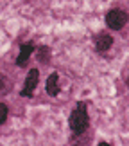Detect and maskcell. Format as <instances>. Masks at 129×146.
<instances>
[{"instance_id":"cell-1","label":"cell","mask_w":129,"mask_h":146,"mask_svg":"<svg viewBox=\"0 0 129 146\" xmlns=\"http://www.w3.org/2000/svg\"><path fill=\"white\" fill-rule=\"evenodd\" d=\"M68 126L74 135H83L90 128V115H88V103L77 101L74 110L68 115Z\"/></svg>"},{"instance_id":"cell-2","label":"cell","mask_w":129,"mask_h":146,"mask_svg":"<svg viewBox=\"0 0 129 146\" xmlns=\"http://www.w3.org/2000/svg\"><path fill=\"white\" fill-rule=\"evenodd\" d=\"M104 22H106V27L111 31H122L126 27V24L129 22V15L126 13L124 9H119V7H113L109 9L104 16Z\"/></svg>"},{"instance_id":"cell-3","label":"cell","mask_w":129,"mask_h":146,"mask_svg":"<svg viewBox=\"0 0 129 146\" xmlns=\"http://www.w3.org/2000/svg\"><path fill=\"white\" fill-rule=\"evenodd\" d=\"M40 83V69H31L25 76V81H24V88L20 90V96L22 98H32L34 96V90Z\"/></svg>"},{"instance_id":"cell-4","label":"cell","mask_w":129,"mask_h":146,"mask_svg":"<svg viewBox=\"0 0 129 146\" xmlns=\"http://www.w3.org/2000/svg\"><path fill=\"white\" fill-rule=\"evenodd\" d=\"M93 49H95V52H99V54H106L108 50L113 47V43H115V38L109 35V33H97V35L93 36Z\"/></svg>"},{"instance_id":"cell-5","label":"cell","mask_w":129,"mask_h":146,"mask_svg":"<svg viewBox=\"0 0 129 146\" xmlns=\"http://www.w3.org/2000/svg\"><path fill=\"white\" fill-rule=\"evenodd\" d=\"M36 45H38V43H34V42H24V43H20V52H18L16 61H14L16 67H20V69L27 67V63H29L32 52L36 50Z\"/></svg>"},{"instance_id":"cell-6","label":"cell","mask_w":129,"mask_h":146,"mask_svg":"<svg viewBox=\"0 0 129 146\" xmlns=\"http://www.w3.org/2000/svg\"><path fill=\"white\" fill-rule=\"evenodd\" d=\"M45 90L50 98H58L59 92H61V87H59V74L56 70H52L47 78V81H45Z\"/></svg>"},{"instance_id":"cell-7","label":"cell","mask_w":129,"mask_h":146,"mask_svg":"<svg viewBox=\"0 0 129 146\" xmlns=\"http://www.w3.org/2000/svg\"><path fill=\"white\" fill-rule=\"evenodd\" d=\"M36 56H38V63L47 67L50 63V58H52V50H50L48 45H45V43H41V45H36Z\"/></svg>"},{"instance_id":"cell-8","label":"cell","mask_w":129,"mask_h":146,"mask_svg":"<svg viewBox=\"0 0 129 146\" xmlns=\"http://www.w3.org/2000/svg\"><path fill=\"white\" fill-rule=\"evenodd\" d=\"M11 90H13V81L0 72V96H7Z\"/></svg>"},{"instance_id":"cell-9","label":"cell","mask_w":129,"mask_h":146,"mask_svg":"<svg viewBox=\"0 0 129 146\" xmlns=\"http://www.w3.org/2000/svg\"><path fill=\"white\" fill-rule=\"evenodd\" d=\"M7 117H9V108H7V105H5V103L0 101V126L5 125Z\"/></svg>"},{"instance_id":"cell-10","label":"cell","mask_w":129,"mask_h":146,"mask_svg":"<svg viewBox=\"0 0 129 146\" xmlns=\"http://www.w3.org/2000/svg\"><path fill=\"white\" fill-rule=\"evenodd\" d=\"M97 146H113V144H109V143H106V141H100Z\"/></svg>"},{"instance_id":"cell-11","label":"cell","mask_w":129,"mask_h":146,"mask_svg":"<svg viewBox=\"0 0 129 146\" xmlns=\"http://www.w3.org/2000/svg\"><path fill=\"white\" fill-rule=\"evenodd\" d=\"M126 85H127V88H129V74H127V78H126Z\"/></svg>"}]
</instances>
